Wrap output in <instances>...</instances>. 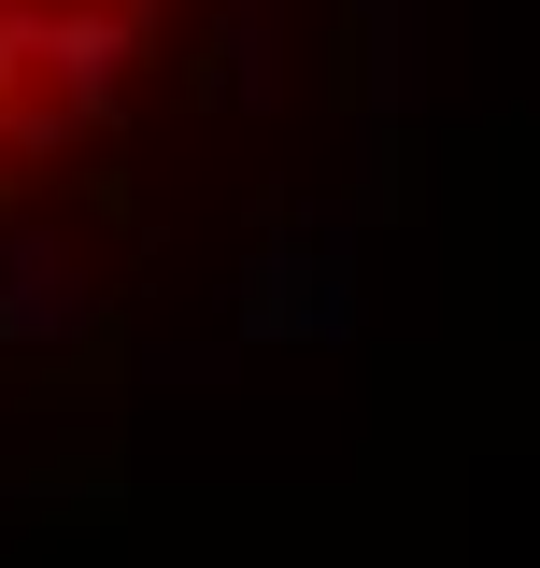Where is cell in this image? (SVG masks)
<instances>
[{"instance_id": "obj_1", "label": "cell", "mask_w": 540, "mask_h": 568, "mask_svg": "<svg viewBox=\"0 0 540 568\" xmlns=\"http://www.w3.org/2000/svg\"><path fill=\"white\" fill-rule=\"evenodd\" d=\"M129 58H142V0H43V43H29V71L58 85L71 129H100V114H114Z\"/></svg>"}]
</instances>
